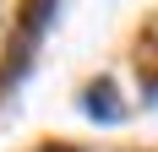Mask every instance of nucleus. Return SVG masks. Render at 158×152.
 <instances>
[{
	"instance_id": "nucleus-1",
	"label": "nucleus",
	"mask_w": 158,
	"mask_h": 152,
	"mask_svg": "<svg viewBox=\"0 0 158 152\" xmlns=\"http://www.w3.org/2000/svg\"><path fill=\"white\" fill-rule=\"evenodd\" d=\"M49 11H55V0H27V11H22V33H16V60L6 65L0 76H16L22 65H27V54H33V44H38V33H44Z\"/></svg>"
},
{
	"instance_id": "nucleus-2",
	"label": "nucleus",
	"mask_w": 158,
	"mask_h": 152,
	"mask_svg": "<svg viewBox=\"0 0 158 152\" xmlns=\"http://www.w3.org/2000/svg\"><path fill=\"white\" fill-rule=\"evenodd\" d=\"M82 103H87V114H93V120H109V125L120 120V103H114V87H109V82H93Z\"/></svg>"
},
{
	"instance_id": "nucleus-3",
	"label": "nucleus",
	"mask_w": 158,
	"mask_h": 152,
	"mask_svg": "<svg viewBox=\"0 0 158 152\" xmlns=\"http://www.w3.org/2000/svg\"><path fill=\"white\" fill-rule=\"evenodd\" d=\"M44 152H77V147H44Z\"/></svg>"
}]
</instances>
